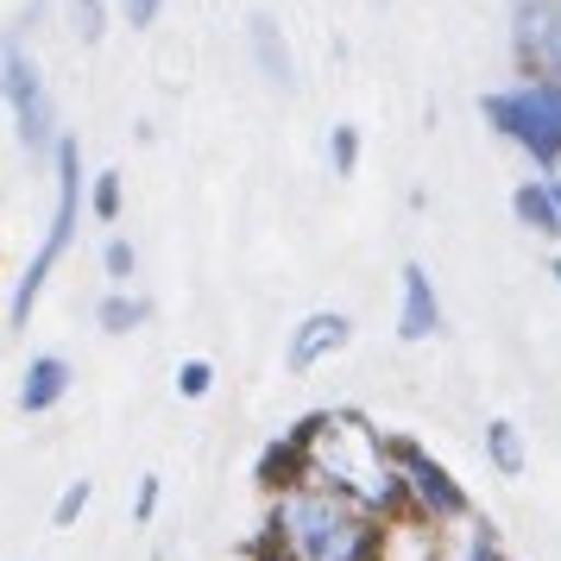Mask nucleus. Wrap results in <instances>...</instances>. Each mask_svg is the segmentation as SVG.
I'll list each match as a JSON object with an SVG mask.
<instances>
[{
  "mask_svg": "<svg viewBox=\"0 0 561 561\" xmlns=\"http://www.w3.org/2000/svg\"><path fill=\"white\" fill-rule=\"evenodd\" d=\"M290 460H297V480L290 485H316V492H334L354 511L379 517V511L398 505V467H391V448L385 435L354 416V410H322L309 416L297 442H290Z\"/></svg>",
  "mask_w": 561,
  "mask_h": 561,
  "instance_id": "f257e3e1",
  "label": "nucleus"
},
{
  "mask_svg": "<svg viewBox=\"0 0 561 561\" xmlns=\"http://www.w3.org/2000/svg\"><path fill=\"white\" fill-rule=\"evenodd\" d=\"M265 549L272 561H379V517L316 485H284L265 524Z\"/></svg>",
  "mask_w": 561,
  "mask_h": 561,
  "instance_id": "f03ea898",
  "label": "nucleus"
},
{
  "mask_svg": "<svg viewBox=\"0 0 561 561\" xmlns=\"http://www.w3.org/2000/svg\"><path fill=\"white\" fill-rule=\"evenodd\" d=\"M485 121L549 164V158H561V82L536 77V82H517V89L485 95Z\"/></svg>",
  "mask_w": 561,
  "mask_h": 561,
  "instance_id": "7ed1b4c3",
  "label": "nucleus"
},
{
  "mask_svg": "<svg viewBox=\"0 0 561 561\" xmlns=\"http://www.w3.org/2000/svg\"><path fill=\"white\" fill-rule=\"evenodd\" d=\"M77 196H82L77 146H57V215H51V228H45V240H38V253H32L20 290H13V322H26L32 316V304L45 297V284H51V272H57V259L70 253V233H77Z\"/></svg>",
  "mask_w": 561,
  "mask_h": 561,
  "instance_id": "20e7f679",
  "label": "nucleus"
},
{
  "mask_svg": "<svg viewBox=\"0 0 561 561\" xmlns=\"http://www.w3.org/2000/svg\"><path fill=\"white\" fill-rule=\"evenodd\" d=\"M0 95H7V107H13V127H20V146H51V95H45V77H38V64H32L13 38L0 45Z\"/></svg>",
  "mask_w": 561,
  "mask_h": 561,
  "instance_id": "39448f33",
  "label": "nucleus"
},
{
  "mask_svg": "<svg viewBox=\"0 0 561 561\" xmlns=\"http://www.w3.org/2000/svg\"><path fill=\"white\" fill-rule=\"evenodd\" d=\"M391 467H398V499H410L423 517H435V524H460L467 517V492L455 485V473L442 460H430L416 442H398Z\"/></svg>",
  "mask_w": 561,
  "mask_h": 561,
  "instance_id": "423d86ee",
  "label": "nucleus"
},
{
  "mask_svg": "<svg viewBox=\"0 0 561 561\" xmlns=\"http://www.w3.org/2000/svg\"><path fill=\"white\" fill-rule=\"evenodd\" d=\"M511 38H517V57L542 70V82H561V0H517Z\"/></svg>",
  "mask_w": 561,
  "mask_h": 561,
  "instance_id": "0eeeda50",
  "label": "nucleus"
},
{
  "mask_svg": "<svg viewBox=\"0 0 561 561\" xmlns=\"http://www.w3.org/2000/svg\"><path fill=\"white\" fill-rule=\"evenodd\" d=\"M347 347V316H334V309H322V316H309L304 329L290 334V366L297 373H309L316 359H329Z\"/></svg>",
  "mask_w": 561,
  "mask_h": 561,
  "instance_id": "6e6552de",
  "label": "nucleus"
},
{
  "mask_svg": "<svg viewBox=\"0 0 561 561\" xmlns=\"http://www.w3.org/2000/svg\"><path fill=\"white\" fill-rule=\"evenodd\" d=\"M442 329V304H435V284L423 265H404V316H398V334L404 341H430Z\"/></svg>",
  "mask_w": 561,
  "mask_h": 561,
  "instance_id": "1a4fd4ad",
  "label": "nucleus"
},
{
  "mask_svg": "<svg viewBox=\"0 0 561 561\" xmlns=\"http://www.w3.org/2000/svg\"><path fill=\"white\" fill-rule=\"evenodd\" d=\"M64 391H70V366H64L57 354L32 359V366H26V385H20V410H32V416H38V410H51Z\"/></svg>",
  "mask_w": 561,
  "mask_h": 561,
  "instance_id": "9d476101",
  "label": "nucleus"
},
{
  "mask_svg": "<svg viewBox=\"0 0 561 561\" xmlns=\"http://www.w3.org/2000/svg\"><path fill=\"white\" fill-rule=\"evenodd\" d=\"M511 208H517V221H530L536 233H561V208L542 183H524V190L511 196Z\"/></svg>",
  "mask_w": 561,
  "mask_h": 561,
  "instance_id": "9b49d317",
  "label": "nucleus"
},
{
  "mask_svg": "<svg viewBox=\"0 0 561 561\" xmlns=\"http://www.w3.org/2000/svg\"><path fill=\"white\" fill-rule=\"evenodd\" d=\"M485 455H492V467H499L505 480H517V473H524V435H517V423L499 416V423L485 430Z\"/></svg>",
  "mask_w": 561,
  "mask_h": 561,
  "instance_id": "f8f14e48",
  "label": "nucleus"
},
{
  "mask_svg": "<svg viewBox=\"0 0 561 561\" xmlns=\"http://www.w3.org/2000/svg\"><path fill=\"white\" fill-rule=\"evenodd\" d=\"M253 57H259V70L272 82H290V51H284V38H278V26L259 13L253 20Z\"/></svg>",
  "mask_w": 561,
  "mask_h": 561,
  "instance_id": "ddd939ff",
  "label": "nucleus"
},
{
  "mask_svg": "<svg viewBox=\"0 0 561 561\" xmlns=\"http://www.w3.org/2000/svg\"><path fill=\"white\" fill-rule=\"evenodd\" d=\"M139 322H146V304H139V297H107L102 304V329L127 334V329H139Z\"/></svg>",
  "mask_w": 561,
  "mask_h": 561,
  "instance_id": "4468645a",
  "label": "nucleus"
},
{
  "mask_svg": "<svg viewBox=\"0 0 561 561\" xmlns=\"http://www.w3.org/2000/svg\"><path fill=\"white\" fill-rule=\"evenodd\" d=\"M82 511H89V480H70V485H64V499H57V511H51V524H57V530H70Z\"/></svg>",
  "mask_w": 561,
  "mask_h": 561,
  "instance_id": "2eb2a0df",
  "label": "nucleus"
},
{
  "mask_svg": "<svg viewBox=\"0 0 561 561\" xmlns=\"http://www.w3.org/2000/svg\"><path fill=\"white\" fill-rule=\"evenodd\" d=\"M329 158H334V171L347 178V171H354V158H359V133H354V127H334V139H329Z\"/></svg>",
  "mask_w": 561,
  "mask_h": 561,
  "instance_id": "dca6fc26",
  "label": "nucleus"
},
{
  "mask_svg": "<svg viewBox=\"0 0 561 561\" xmlns=\"http://www.w3.org/2000/svg\"><path fill=\"white\" fill-rule=\"evenodd\" d=\"M95 215H102V221H114V215H121V178H114V171H102V178H95Z\"/></svg>",
  "mask_w": 561,
  "mask_h": 561,
  "instance_id": "f3484780",
  "label": "nucleus"
},
{
  "mask_svg": "<svg viewBox=\"0 0 561 561\" xmlns=\"http://www.w3.org/2000/svg\"><path fill=\"white\" fill-rule=\"evenodd\" d=\"M208 379H215V373H208V359H190V366H178V391H183V398H203Z\"/></svg>",
  "mask_w": 561,
  "mask_h": 561,
  "instance_id": "a211bd4d",
  "label": "nucleus"
},
{
  "mask_svg": "<svg viewBox=\"0 0 561 561\" xmlns=\"http://www.w3.org/2000/svg\"><path fill=\"white\" fill-rule=\"evenodd\" d=\"M467 561H505V556H499V536H492V524H480V536H473Z\"/></svg>",
  "mask_w": 561,
  "mask_h": 561,
  "instance_id": "6ab92c4d",
  "label": "nucleus"
},
{
  "mask_svg": "<svg viewBox=\"0 0 561 561\" xmlns=\"http://www.w3.org/2000/svg\"><path fill=\"white\" fill-rule=\"evenodd\" d=\"M158 7H164V0H121V13H127L133 26H152V20H158Z\"/></svg>",
  "mask_w": 561,
  "mask_h": 561,
  "instance_id": "aec40b11",
  "label": "nucleus"
},
{
  "mask_svg": "<svg viewBox=\"0 0 561 561\" xmlns=\"http://www.w3.org/2000/svg\"><path fill=\"white\" fill-rule=\"evenodd\" d=\"M77 26H82V38L102 32V0H77Z\"/></svg>",
  "mask_w": 561,
  "mask_h": 561,
  "instance_id": "412c9836",
  "label": "nucleus"
},
{
  "mask_svg": "<svg viewBox=\"0 0 561 561\" xmlns=\"http://www.w3.org/2000/svg\"><path fill=\"white\" fill-rule=\"evenodd\" d=\"M107 272H114V278H127V272H133V247H127V240H114V247H107Z\"/></svg>",
  "mask_w": 561,
  "mask_h": 561,
  "instance_id": "4be33fe9",
  "label": "nucleus"
},
{
  "mask_svg": "<svg viewBox=\"0 0 561 561\" xmlns=\"http://www.w3.org/2000/svg\"><path fill=\"white\" fill-rule=\"evenodd\" d=\"M152 511H158V480H146L139 485V517H152Z\"/></svg>",
  "mask_w": 561,
  "mask_h": 561,
  "instance_id": "5701e85b",
  "label": "nucleus"
},
{
  "mask_svg": "<svg viewBox=\"0 0 561 561\" xmlns=\"http://www.w3.org/2000/svg\"><path fill=\"white\" fill-rule=\"evenodd\" d=\"M549 196H556V208H561V183H556V190H549Z\"/></svg>",
  "mask_w": 561,
  "mask_h": 561,
  "instance_id": "b1692460",
  "label": "nucleus"
},
{
  "mask_svg": "<svg viewBox=\"0 0 561 561\" xmlns=\"http://www.w3.org/2000/svg\"><path fill=\"white\" fill-rule=\"evenodd\" d=\"M556 278H561V259H556Z\"/></svg>",
  "mask_w": 561,
  "mask_h": 561,
  "instance_id": "393cba45",
  "label": "nucleus"
}]
</instances>
